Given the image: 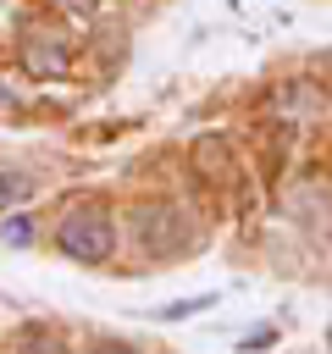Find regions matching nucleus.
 Instances as JSON below:
<instances>
[{
	"label": "nucleus",
	"mask_w": 332,
	"mask_h": 354,
	"mask_svg": "<svg viewBox=\"0 0 332 354\" xmlns=\"http://www.w3.org/2000/svg\"><path fill=\"white\" fill-rule=\"evenodd\" d=\"M6 105H11V88H0V111H6Z\"/></svg>",
	"instance_id": "nucleus-9"
},
{
	"label": "nucleus",
	"mask_w": 332,
	"mask_h": 354,
	"mask_svg": "<svg viewBox=\"0 0 332 354\" xmlns=\"http://www.w3.org/2000/svg\"><path fill=\"white\" fill-rule=\"evenodd\" d=\"M61 11H72V17H89V11H100V0H55Z\"/></svg>",
	"instance_id": "nucleus-7"
},
{
	"label": "nucleus",
	"mask_w": 332,
	"mask_h": 354,
	"mask_svg": "<svg viewBox=\"0 0 332 354\" xmlns=\"http://www.w3.org/2000/svg\"><path fill=\"white\" fill-rule=\"evenodd\" d=\"M17 354H66V348H61V337H55V332H28Z\"/></svg>",
	"instance_id": "nucleus-6"
},
{
	"label": "nucleus",
	"mask_w": 332,
	"mask_h": 354,
	"mask_svg": "<svg viewBox=\"0 0 332 354\" xmlns=\"http://www.w3.org/2000/svg\"><path fill=\"white\" fill-rule=\"evenodd\" d=\"M66 66H72V55H66V44H61L55 33L22 39V72H28V77H66Z\"/></svg>",
	"instance_id": "nucleus-3"
},
{
	"label": "nucleus",
	"mask_w": 332,
	"mask_h": 354,
	"mask_svg": "<svg viewBox=\"0 0 332 354\" xmlns=\"http://www.w3.org/2000/svg\"><path fill=\"white\" fill-rule=\"evenodd\" d=\"M194 160L210 166L205 177H227V144H221V138H199V144H194Z\"/></svg>",
	"instance_id": "nucleus-4"
},
{
	"label": "nucleus",
	"mask_w": 332,
	"mask_h": 354,
	"mask_svg": "<svg viewBox=\"0 0 332 354\" xmlns=\"http://www.w3.org/2000/svg\"><path fill=\"white\" fill-rule=\"evenodd\" d=\"M94 354H133V348H127V343H100Z\"/></svg>",
	"instance_id": "nucleus-8"
},
{
	"label": "nucleus",
	"mask_w": 332,
	"mask_h": 354,
	"mask_svg": "<svg viewBox=\"0 0 332 354\" xmlns=\"http://www.w3.org/2000/svg\"><path fill=\"white\" fill-rule=\"evenodd\" d=\"M138 243L155 254V260H172L177 249H194V227L177 205H149L138 216Z\"/></svg>",
	"instance_id": "nucleus-2"
},
{
	"label": "nucleus",
	"mask_w": 332,
	"mask_h": 354,
	"mask_svg": "<svg viewBox=\"0 0 332 354\" xmlns=\"http://www.w3.org/2000/svg\"><path fill=\"white\" fill-rule=\"evenodd\" d=\"M22 199H33V177L0 171V210H6V205H22Z\"/></svg>",
	"instance_id": "nucleus-5"
},
{
	"label": "nucleus",
	"mask_w": 332,
	"mask_h": 354,
	"mask_svg": "<svg viewBox=\"0 0 332 354\" xmlns=\"http://www.w3.org/2000/svg\"><path fill=\"white\" fill-rule=\"evenodd\" d=\"M55 249H61L66 260H89V266H100V260H111V249H116V227H111V216H105L100 205H77V210L61 216V227H55Z\"/></svg>",
	"instance_id": "nucleus-1"
}]
</instances>
